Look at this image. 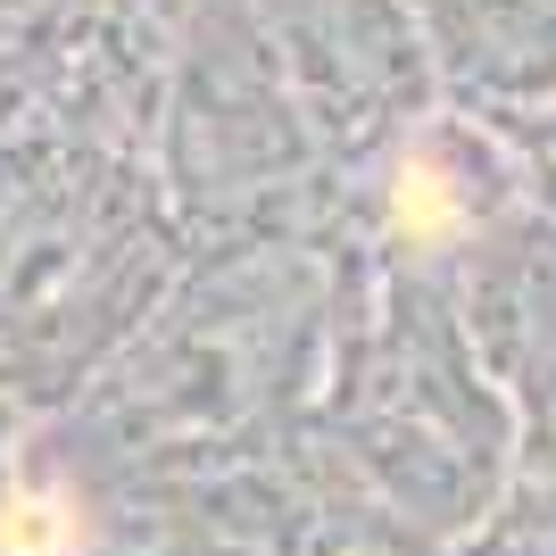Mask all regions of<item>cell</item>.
<instances>
[{
	"label": "cell",
	"mask_w": 556,
	"mask_h": 556,
	"mask_svg": "<svg viewBox=\"0 0 556 556\" xmlns=\"http://www.w3.org/2000/svg\"><path fill=\"white\" fill-rule=\"evenodd\" d=\"M457 225H465V200L441 175V159H407L399 166V232L407 241H448Z\"/></svg>",
	"instance_id": "obj_2"
},
{
	"label": "cell",
	"mask_w": 556,
	"mask_h": 556,
	"mask_svg": "<svg viewBox=\"0 0 556 556\" xmlns=\"http://www.w3.org/2000/svg\"><path fill=\"white\" fill-rule=\"evenodd\" d=\"M75 540H84V523H75L67 490L25 482L17 498L0 507V556H75Z\"/></svg>",
	"instance_id": "obj_1"
}]
</instances>
